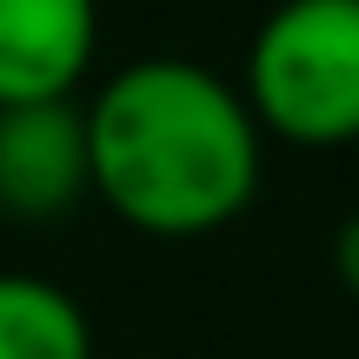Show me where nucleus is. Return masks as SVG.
Segmentation results:
<instances>
[{"mask_svg":"<svg viewBox=\"0 0 359 359\" xmlns=\"http://www.w3.org/2000/svg\"><path fill=\"white\" fill-rule=\"evenodd\" d=\"M87 193L154 240H200L253 206L259 120L200 60H133L80 107Z\"/></svg>","mask_w":359,"mask_h":359,"instance_id":"f257e3e1","label":"nucleus"},{"mask_svg":"<svg viewBox=\"0 0 359 359\" xmlns=\"http://www.w3.org/2000/svg\"><path fill=\"white\" fill-rule=\"evenodd\" d=\"M246 107L286 147L359 140V0H280L246 47Z\"/></svg>","mask_w":359,"mask_h":359,"instance_id":"f03ea898","label":"nucleus"},{"mask_svg":"<svg viewBox=\"0 0 359 359\" xmlns=\"http://www.w3.org/2000/svg\"><path fill=\"white\" fill-rule=\"evenodd\" d=\"M87 200V120L74 100L0 107V213L60 219Z\"/></svg>","mask_w":359,"mask_h":359,"instance_id":"7ed1b4c3","label":"nucleus"},{"mask_svg":"<svg viewBox=\"0 0 359 359\" xmlns=\"http://www.w3.org/2000/svg\"><path fill=\"white\" fill-rule=\"evenodd\" d=\"M100 47V0H0V107L74 100Z\"/></svg>","mask_w":359,"mask_h":359,"instance_id":"20e7f679","label":"nucleus"},{"mask_svg":"<svg viewBox=\"0 0 359 359\" xmlns=\"http://www.w3.org/2000/svg\"><path fill=\"white\" fill-rule=\"evenodd\" d=\"M0 359H93L80 299L40 273H0Z\"/></svg>","mask_w":359,"mask_h":359,"instance_id":"39448f33","label":"nucleus"},{"mask_svg":"<svg viewBox=\"0 0 359 359\" xmlns=\"http://www.w3.org/2000/svg\"><path fill=\"white\" fill-rule=\"evenodd\" d=\"M333 273H339V286L359 299V213L339 219V233H333Z\"/></svg>","mask_w":359,"mask_h":359,"instance_id":"423d86ee","label":"nucleus"}]
</instances>
